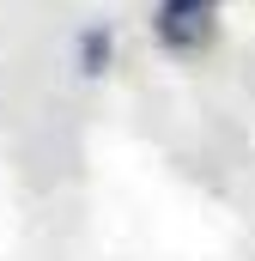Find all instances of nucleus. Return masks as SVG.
I'll use <instances>...</instances> for the list:
<instances>
[{
	"mask_svg": "<svg viewBox=\"0 0 255 261\" xmlns=\"http://www.w3.org/2000/svg\"><path fill=\"white\" fill-rule=\"evenodd\" d=\"M219 0H158V43L164 49H200L213 31Z\"/></svg>",
	"mask_w": 255,
	"mask_h": 261,
	"instance_id": "obj_1",
	"label": "nucleus"
}]
</instances>
